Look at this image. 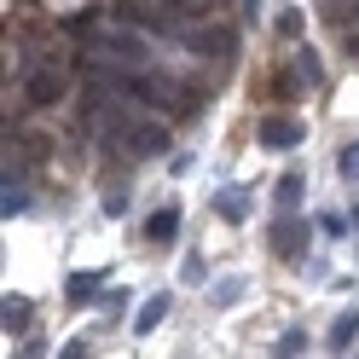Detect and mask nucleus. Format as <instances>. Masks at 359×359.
<instances>
[{"instance_id":"nucleus-18","label":"nucleus","mask_w":359,"mask_h":359,"mask_svg":"<svg viewBox=\"0 0 359 359\" xmlns=\"http://www.w3.org/2000/svg\"><path fill=\"white\" fill-rule=\"evenodd\" d=\"M325 12L336 18V24H348V18H359V0H325Z\"/></svg>"},{"instance_id":"nucleus-7","label":"nucleus","mask_w":359,"mask_h":359,"mask_svg":"<svg viewBox=\"0 0 359 359\" xmlns=\"http://www.w3.org/2000/svg\"><path fill=\"white\" fill-rule=\"evenodd\" d=\"M215 215L226 220V226L250 220V191H238V186H220V191H215Z\"/></svg>"},{"instance_id":"nucleus-19","label":"nucleus","mask_w":359,"mask_h":359,"mask_svg":"<svg viewBox=\"0 0 359 359\" xmlns=\"http://www.w3.org/2000/svg\"><path fill=\"white\" fill-rule=\"evenodd\" d=\"M238 290H243V278H220V284H215V302H220V307H232V302H238Z\"/></svg>"},{"instance_id":"nucleus-17","label":"nucleus","mask_w":359,"mask_h":359,"mask_svg":"<svg viewBox=\"0 0 359 359\" xmlns=\"http://www.w3.org/2000/svg\"><path fill=\"white\" fill-rule=\"evenodd\" d=\"M336 174H342V180H359V145H342V156H336Z\"/></svg>"},{"instance_id":"nucleus-24","label":"nucleus","mask_w":359,"mask_h":359,"mask_svg":"<svg viewBox=\"0 0 359 359\" xmlns=\"http://www.w3.org/2000/svg\"><path fill=\"white\" fill-rule=\"evenodd\" d=\"M353 226H359V209H353Z\"/></svg>"},{"instance_id":"nucleus-23","label":"nucleus","mask_w":359,"mask_h":359,"mask_svg":"<svg viewBox=\"0 0 359 359\" xmlns=\"http://www.w3.org/2000/svg\"><path fill=\"white\" fill-rule=\"evenodd\" d=\"M348 53H359V35H348Z\"/></svg>"},{"instance_id":"nucleus-16","label":"nucleus","mask_w":359,"mask_h":359,"mask_svg":"<svg viewBox=\"0 0 359 359\" xmlns=\"http://www.w3.org/2000/svg\"><path fill=\"white\" fill-rule=\"evenodd\" d=\"M273 353H284V359H296V353H307V330H284Z\"/></svg>"},{"instance_id":"nucleus-5","label":"nucleus","mask_w":359,"mask_h":359,"mask_svg":"<svg viewBox=\"0 0 359 359\" xmlns=\"http://www.w3.org/2000/svg\"><path fill=\"white\" fill-rule=\"evenodd\" d=\"M261 145H266V151H296V145H302V122L266 116V122H261Z\"/></svg>"},{"instance_id":"nucleus-10","label":"nucleus","mask_w":359,"mask_h":359,"mask_svg":"<svg viewBox=\"0 0 359 359\" xmlns=\"http://www.w3.org/2000/svg\"><path fill=\"white\" fill-rule=\"evenodd\" d=\"M163 319H168V296H151L140 313H133V330H140V336H151V330L163 325Z\"/></svg>"},{"instance_id":"nucleus-3","label":"nucleus","mask_w":359,"mask_h":359,"mask_svg":"<svg viewBox=\"0 0 359 359\" xmlns=\"http://www.w3.org/2000/svg\"><path fill=\"white\" fill-rule=\"evenodd\" d=\"M313 81H319V58H313V53H296V70H284V76L273 81V93H278V99H302Z\"/></svg>"},{"instance_id":"nucleus-8","label":"nucleus","mask_w":359,"mask_h":359,"mask_svg":"<svg viewBox=\"0 0 359 359\" xmlns=\"http://www.w3.org/2000/svg\"><path fill=\"white\" fill-rule=\"evenodd\" d=\"M180 238V209H156L145 220V243H174Z\"/></svg>"},{"instance_id":"nucleus-2","label":"nucleus","mask_w":359,"mask_h":359,"mask_svg":"<svg viewBox=\"0 0 359 359\" xmlns=\"http://www.w3.org/2000/svg\"><path fill=\"white\" fill-rule=\"evenodd\" d=\"M307 238H313V226H307V220H296V209H290L278 226H273V250H278L284 261H302V255H307Z\"/></svg>"},{"instance_id":"nucleus-13","label":"nucleus","mask_w":359,"mask_h":359,"mask_svg":"<svg viewBox=\"0 0 359 359\" xmlns=\"http://www.w3.org/2000/svg\"><path fill=\"white\" fill-rule=\"evenodd\" d=\"M302 29H307V18H302L296 6H284V12H278V35H284V41H302Z\"/></svg>"},{"instance_id":"nucleus-4","label":"nucleus","mask_w":359,"mask_h":359,"mask_svg":"<svg viewBox=\"0 0 359 359\" xmlns=\"http://www.w3.org/2000/svg\"><path fill=\"white\" fill-rule=\"evenodd\" d=\"M122 145H128L133 156H156V151H168V133L156 128V122H128V133H122Z\"/></svg>"},{"instance_id":"nucleus-20","label":"nucleus","mask_w":359,"mask_h":359,"mask_svg":"<svg viewBox=\"0 0 359 359\" xmlns=\"http://www.w3.org/2000/svg\"><path fill=\"white\" fill-rule=\"evenodd\" d=\"M180 278H186V284H203V278H209V266H203V255H191L186 266H180Z\"/></svg>"},{"instance_id":"nucleus-12","label":"nucleus","mask_w":359,"mask_h":359,"mask_svg":"<svg viewBox=\"0 0 359 359\" xmlns=\"http://www.w3.org/2000/svg\"><path fill=\"white\" fill-rule=\"evenodd\" d=\"M0 209H6V215H29V191L12 186V174H6V197H0Z\"/></svg>"},{"instance_id":"nucleus-6","label":"nucleus","mask_w":359,"mask_h":359,"mask_svg":"<svg viewBox=\"0 0 359 359\" xmlns=\"http://www.w3.org/2000/svg\"><path fill=\"white\" fill-rule=\"evenodd\" d=\"M58 93H64V70H53V64L29 70V104H53Z\"/></svg>"},{"instance_id":"nucleus-15","label":"nucleus","mask_w":359,"mask_h":359,"mask_svg":"<svg viewBox=\"0 0 359 359\" xmlns=\"http://www.w3.org/2000/svg\"><path fill=\"white\" fill-rule=\"evenodd\" d=\"M93 290H99V278H93V273H76L70 284H64V296H70V302H87Z\"/></svg>"},{"instance_id":"nucleus-1","label":"nucleus","mask_w":359,"mask_h":359,"mask_svg":"<svg viewBox=\"0 0 359 359\" xmlns=\"http://www.w3.org/2000/svg\"><path fill=\"white\" fill-rule=\"evenodd\" d=\"M122 87H128V93L140 99V104H156V110H174V116H180V110H186V99H180V93H174V87H168L163 76H122Z\"/></svg>"},{"instance_id":"nucleus-21","label":"nucleus","mask_w":359,"mask_h":359,"mask_svg":"<svg viewBox=\"0 0 359 359\" xmlns=\"http://www.w3.org/2000/svg\"><path fill=\"white\" fill-rule=\"evenodd\" d=\"M122 307H128V290H110L104 296V319H122Z\"/></svg>"},{"instance_id":"nucleus-11","label":"nucleus","mask_w":359,"mask_h":359,"mask_svg":"<svg viewBox=\"0 0 359 359\" xmlns=\"http://www.w3.org/2000/svg\"><path fill=\"white\" fill-rule=\"evenodd\" d=\"M353 336H359V313L348 307V313H342V319H336V325H330V348H336V353H348V348H353Z\"/></svg>"},{"instance_id":"nucleus-14","label":"nucleus","mask_w":359,"mask_h":359,"mask_svg":"<svg viewBox=\"0 0 359 359\" xmlns=\"http://www.w3.org/2000/svg\"><path fill=\"white\" fill-rule=\"evenodd\" d=\"M29 319H35L29 302H24V296H12V302H6V330H29Z\"/></svg>"},{"instance_id":"nucleus-9","label":"nucleus","mask_w":359,"mask_h":359,"mask_svg":"<svg viewBox=\"0 0 359 359\" xmlns=\"http://www.w3.org/2000/svg\"><path fill=\"white\" fill-rule=\"evenodd\" d=\"M273 197H278V209L290 215V209H302V197H307V180L296 174V168H290L284 180H278V186H273Z\"/></svg>"},{"instance_id":"nucleus-22","label":"nucleus","mask_w":359,"mask_h":359,"mask_svg":"<svg viewBox=\"0 0 359 359\" xmlns=\"http://www.w3.org/2000/svg\"><path fill=\"white\" fill-rule=\"evenodd\" d=\"M243 12H250V18H255V12H261V0H243Z\"/></svg>"}]
</instances>
